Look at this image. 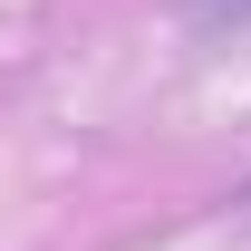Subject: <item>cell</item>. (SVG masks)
<instances>
[{
  "mask_svg": "<svg viewBox=\"0 0 251 251\" xmlns=\"http://www.w3.org/2000/svg\"><path fill=\"white\" fill-rule=\"evenodd\" d=\"M222 20H251V0H184V29H222Z\"/></svg>",
  "mask_w": 251,
  "mask_h": 251,
  "instance_id": "6da1fadb",
  "label": "cell"
}]
</instances>
